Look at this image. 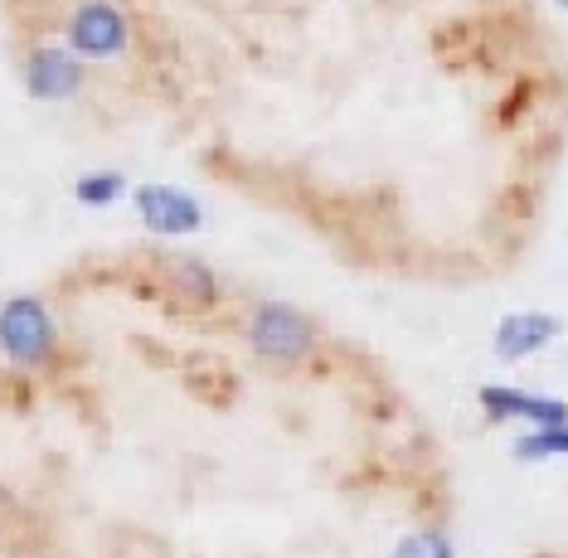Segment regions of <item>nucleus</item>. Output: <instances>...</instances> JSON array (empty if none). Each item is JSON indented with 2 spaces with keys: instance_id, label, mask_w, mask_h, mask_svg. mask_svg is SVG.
Listing matches in <instances>:
<instances>
[{
  "instance_id": "obj_1",
  "label": "nucleus",
  "mask_w": 568,
  "mask_h": 558,
  "mask_svg": "<svg viewBox=\"0 0 568 558\" xmlns=\"http://www.w3.org/2000/svg\"><path fill=\"white\" fill-rule=\"evenodd\" d=\"M243 345L257 365L273 369H302L312 365L326 345V331L312 311L292 306V302H253L243 316Z\"/></svg>"
},
{
  "instance_id": "obj_2",
  "label": "nucleus",
  "mask_w": 568,
  "mask_h": 558,
  "mask_svg": "<svg viewBox=\"0 0 568 558\" xmlns=\"http://www.w3.org/2000/svg\"><path fill=\"white\" fill-rule=\"evenodd\" d=\"M63 355L59 321L44 296L20 292L0 302V359L20 374H49Z\"/></svg>"
},
{
  "instance_id": "obj_3",
  "label": "nucleus",
  "mask_w": 568,
  "mask_h": 558,
  "mask_svg": "<svg viewBox=\"0 0 568 558\" xmlns=\"http://www.w3.org/2000/svg\"><path fill=\"white\" fill-rule=\"evenodd\" d=\"M132 44V20L118 0H83L69 16V49L83 63H108L122 59Z\"/></svg>"
},
{
  "instance_id": "obj_4",
  "label": "nucleus",
  "mask_w": 568,
  "mask_h": 558,
  "mask_svg": "<svg viewBox=\"0 0 568 558\" xmlns=\"http://www.w3.org/2000/svg\"><path fill=\"white\" fill-rule=\"evenodd\" d=\"M24 93L34 102H69L83 93V59L69 44H34L24 54Z\"/></svg>"
},
{
  "instance_id": "obj_5",
  "label": "nucleus",
  "mask_w": 568,
  "mask_h": 558,
  "mask_svg": "<svg viewBox=\"0 0 568 558\" xmlns=\"http://www.w3.org/2000/svg\"><path fill=\"white\" fill-rule=\"evenodd\" d=\"M132 204L156 239H190V233L204 229V210L195 194L175 190V185H136L132 190Z\"/></svg>"
},
{
  "instance_id": "obj_6",
  "label": "nucleus",
  "mask_w": 568,
  "mask_h": 558,
  "mask_svg": "<svg viewBox=\"0 0 568 558\" xmlns=\"http://www.w3.org/2000/svg\"><path fill=\"white\" fill-rule=\"evenodd\" d=\"M559 335H564V321L549 316V311H510V316H500L496 331H490V355H496L500 365H520V359L549 349Z\"/></svg>"
},
{
  "instance_id": "obj_7",
  "label": "nucleus",
  "mask_w": 568,
  "mask_h": 558,
  "mask_svg": "<svg viewBox=\"0 0 568 558\" xmlns=\"http://www.w3.org/2000/svg\"><path fill=\"white\" fill-rule=\"evenodd\" d=\"M476 404H481L490 423H529V427L568 423V398L529 394V388H510V384H481L476 388Z\"/></svg>"
},
{
  "instance_id": "obj_8",
  "label": "nucleus",
  "mask_w": 568,
  "mask_h": 558,
  "mask_svg": "<svg viewBox=\"0 0 568 558\" xmlns=\"http://www.w3.org/2000/svg\"><path fill=\"white\" fill-rule=\"evenodd\" d=\"M156 272H161V292L175 296L185 311H214L224 302V282H219V272L204 263V257L165 253Z\"/></svg>"
},
{
  "instance_id": "obj_9",
  "label": "nucleus",
  "mask_w": 568,
  "mask_h": 558,
  "mask_svg": "<svg viewBox=\"0 0 568 558\" xmlns=\"http://www.w3.org/2000/svg\"><path fill=\"white\" fill-rule=\"evenodd\" d=\"M515 461H559L568 457V423H549V427H529L510 443Z\"/></svg>"
},
{
  "instance_id": "obj_10",
  "label": "nucleus",
  "mask_w": 568,
  "mask_h": 558,
  "mask_svg": "<svg viewBox=\"0 0 568 558\" xmlns=\"http://www.w3.org/2000/svg\"><path fill=\"white\" fill-rule=\"evenodd\" d=\"M126 194V175L122 171H88L73 180V200L83 204V210H108V204H118Z\"/></svg>"
},
{
  "instance_id": "obj_11",
  "label": "nucleus",
  "mask_w": 568,
  "mask_h": 558,
  "mask_svg": "<svg viewBox=\"0 0 568 558\" xmlns=\"http://www.w3.org/2000/svg\"><path fill=\"white\" fill-rule=\"evenodd\" d=\"M389 558H457V544H452V529L423 525V529H408V535L394 544Z\"/></svg>"
},
{
  "instance_id": "obj_12",
  "label": "nucleus",
  "mask_w": 568,
  "mask_h": 558,
  "mask_svg": "<svg viewBox=\"0 0 568 558\" xmlns=\"http://www.w3.org/2000/svg\"><path fill=\"white\" fill-rule=\"evenodd\" d=\"M554 6H559V10H568V0H554Z\"/></svg>"
}]
</instances>
